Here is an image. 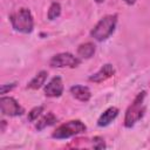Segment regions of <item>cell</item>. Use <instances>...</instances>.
<instances>
[{
    "instance_id": "1",
    "label": "cell",
    "mask_w": 150,
    "mask_h": 150,
    "mask_svg": "<svg viewBox=\"0 0 150 150\" xmlns=\"http://www.w3.org/2000/svg\"><path fill=\"white\" fill-rule=\"evenodd\" d=\"M12 27L20 33L28 34L33 30L34 27V20L30 11L28 8H20L19 11L14 12L9 16Z\"/></svg>"
},
{
    "instance_id": "2",
    "label": "cell",
    "mask_w": 150,
    "mask_h": 150,
    "mask_svg": "<svg viewBox=\"0 0 150 150\" xmlns=\"http://www.w3.org/2000/svg\"><path fill=\"white\" fill-rule=\"evenodd\" d=\"M116 23H117V15L116 14L105 15L95 25V27L90 32V35L97 41L107 40L114 33Z\"/></svg>"
},
{
    "instance_id": "3",
    "label": "cell",
    "mask_w": 150,
    "mask_h": 150,
    "mask_svg": "<svg viewBox=\"0 0 150 150\" xmlns=\"http://www.w3.org/2000/svg\"><path fill=\"white\" fill-rule=\"evenodd\" d=\"M145 91L139 93L136 98L134 100V102L129 105V108L125 111V116H124V125L127 128H131L136 122H138L144 111H145V105H144V98H145Z\"/></svg>"
},
{
    "instance_id": "4",
    "label": "cell",
    "mask_w": 150,
    "mask_h": 150,
    "mask_svg": "<svg viewBox=\"0 0 150 150\" xmlns=\"http://www.w3.org/2000/svg\"><path fill=\"white\" fill-rule=\"evenodd\" d=\"M86 130H87V127L84 125L83 122H81L80 120H73V121L66 122V123L61 124L59 128H56V130L53 132L52 137L56 138V139H64V138H69L75 135L82 134Z\"/></svg>"
},
{
    "instance_id": "5",
    "label": "cell",
    "mask_w": 150,
    "mask_h": 150,
    "mask_svg": "<svg viewBox=\"0 0 150 150\" xmlns=\"http://www.w3.org/2000/svg\"><path fill=\"white\" fill-rule=\"evenodd\" d=\"M81 63V60L77 56H74L70 53H60L54 55L50 61L49 64L54 68H64V67H69V68H75Z\"/></svg>"
},
{
    "instance_id": "6",
    "label": "cell",
    "mask_w": 150,
    "mask_h": 150,
    "mask_svg": "<svg viewBox=\"0 0 150 150\" xmlns=\"http://www.w3.org/2000/svg\"><path fill=\"white\" fill-rule=\"evenodd\" d=\"M0 109L2 115L7 116H20L23 114V108L11 96H2L0 98Z\"/></svg>"
},
{
    "instance_id": "7",
    "label": "cell",
    "mask_w": 150,
    "mask_h": 150,
    "mask_svg": "<svg viewBox=\"0 0 150 150\" xmlns=\"http://www.w3.org/2000/svg\"><path fill=\"white\" fill-rule=\"evenodd\" d=\"M63 93V83L60 76L53 77L45 86V94L48 97H60Z\"/></svg>"
},
{
    "instance_id": "8",
    "label": "cell",
    "mask_w": 150,
    "mask_h": 150,
    "mask_svg": "<svg viewBox=\"0 0 150 150\" xmlns=\"http://www.w3.org/2000/svg\"><path fill=\"white\" fill-rule=\"evenodd\" d=\"M114 75H115V68H114V66L110 64V63H105V64H103L101 67V69L97 73H95L91 76H89V81L95 82V83H101V82L110 79Z\"/></svg>"
},
{
    "instance_id": "9",
    "label": "cell",
    "mask_w": 150,
    "mask_h": 150,
    "mask_svg": "<svg viewBox=\"0 0 150 150\" xmlns=\"http://www.w3.org/2000/svg\"><path fill=\"white\" fill-rule=\"evenodd\" d=\"M70 93L76 100H79L81 102H87L91 97V93H90L89 88L86 86H79V84L73 86L70 88Z\"/></svg>"
},
{
    "instance_id": "10",
    "label": "cell",
    "mask_w": 150,
    "mask_h": 150,
    "mask_svg": "<svg viewBox=\"0 0 150 150\" xmlns=\"http://www.w3.org/2000/svg\"><path fill=\"white\" fill-rule=\"evenodd\" d=\"M118 115V109L116 107H110L108 108L98 118L97 121V125L98 127H107L109 125Z\"/></svg>"
},
{
    "instance_id": "11",
    "label": "cell",
    "mask_w": 150,
    "mask_h": 150,
    "mask_svg": "<svg viewBox=\"0 0 150 150\" xmlns=\"http://www.w3.org/2000/svg\"><path fill=\"white\" fill-rule=\"evenodd\" d=\"M47 76H48V73H47L46 70L39 71V73L30 80V82L27 84V88H29V89H39V88H41V87L45 84V82H46V80H47Z\"/></svg>"
},
{
    "instance_id": "12",
    "label": "cell",
    "mask_w": 150,
    "mask_h": 150,
    "mask_svg": "<svg viewBox=\"0 0 150 150\" xmlns=\"http://www.w3.org/2000/svg\"><path fill=\"white\" fill-rule=\"evenodd\" d=\"M95 54V45L91 42H86L79 46L77 55L82 59H90Z\"/></svg>"
},
{
    "instance_id": "13",
    "label": "cell",
    "mask_w": 150,
    "mask_h": 150,
    "mask_svg": "<svg viewBox=\"0 0 150 150\" xmlns=\"http://www.w3.org/2000/svg\"><path fill=\"white\" fill-rule=\"evenodd\" d=\"M56 122H57L56 116H55L53 112H48L47 115H45V116L36 123V129H38V130H42V129H45V128H47V127H49V125L55 124Z\"/></svg>"
},
{
    "instance_id": "14",
    "label": "cell",
    "mask_w": 150,
    "mask_h": 150,
    "mask_svg": "<svg viewBox=\"0 0 150 150\" xmlns=\"http://www.w3.org/2000/svg\"><path fill=\"white\" fill-rule=\"evenodd\" d=\"M61 14V5L59 2H53L48 9V19L49 20H55L56 18H59Z\"/></svg>"
},
{
    "instance_id": "15",
    "label": "cell",
    "mask_w": 150,
    "mask_h": 150,
    "mask_svg": "<svg viewBox=\"0 0 150 150\" xmlns=\"http://www.w3.org/2000/svg\"><path fill=\"white\" fill-rule=\"evenodd\" d=\"M42 111H43V107H42V105H39V107L33 108V109L28 112V121H29V122L35 121V120L42 114Z\"/></svg>"
},
{
    "instance_id": "16",
    "label": "cell",
    "mask_w": 150,
    "mask_h": 150,
    "mask_svg": "<svg viewBox=\"0 0 150 150\" xmlns=\"http://www.w3.org/2000/svg\"><path fill=\"white\" fill-rule=\"evenodd\" d=\"M93 145L95 149H103L105 148V143H104V139L100 136H96L93 138Z\"/></svg>"
},
{
    "instance_id": "17",
    "label": "cell",
    "mask_w": 150,
    "mask_h": 150,
    "mask_svg": "<svg viewBox=\"0 0 150 150\" xmlns=\"http://www.w3.org/2000/svg\"><path fill=\"white\" fill-rule=\"evenodd\" d=\"M15 86H16V83H11L9 86L2 84V86H1V89H0V93H1V94H6L7 91H9V90H12L13 88H15Z\"/></svg>"
},
{
    "instance_id": "18",
    "label": "cell",
    "mask_w": 150,
    "mask_h": 150,
    "mask_svg": "<svg viewBox=\"0 0 150 150\" xmlns=\"http://www.w3.org/2000/svg\"><path fill=\"white\" fill-rule=\"evenodd\" d=\"M124 1H125L128 5H134V4L136 2V0H124Z\"/></svg>"
},
{
    "instance_id": "19",
    "label": "cell",
    "mask_w": 150,
    "mask_h": 150,
    "mask_svg": "<svg viewBox=\"0 0 150 150\" xmlns=\"http://www.w3.org/2000/svg\"><path fill=\"white\" fill-rule=\"evenodd\" d=\"M95 1H96V2H98V4H101V2H103L104 0H95Z\"/></svg>"
}]
</instances>
